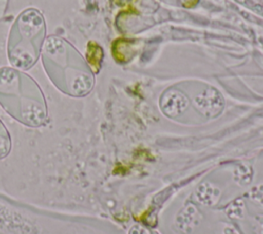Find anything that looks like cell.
I'll return each mask as SVG.
<instances>
[{
    "instance_id": "1",
    "label": "cell",
    "mask_w": 263,
    "mask_h": 234,
    "mask_svg": "<svg viewBox=\"0 0 263 234\" xmlns=\"http://www.w3.org/2000/svg\"><path fill=\"white\" fill-rule=\"evenodd\" d=\"M195 105L206 117H215L223 109V100L217 90L208 88L195 98Z\"/></svg>"
},
{
    "instance_id": "2",
    "label": "cell",
    "mask_w": 263,
    "mask_h": 234,
    "mask_svg": "<svg viewBox=\"0 0 263 234\" xmlns=\"http://www.w3.org/2000/svg\"><path fill=\"white\" fill-rule=\"evenodd\" d=\"M187 107V98L181 91L176 89L165 91L160 99V108L162 112L170 117H175L182 114Z\"/></svg>"
},
{
    "instance_id": "3",
    "label": "cell",
    "mask_w": 263,
    "mask_h": 234,
    "mask_svg": "<svg viewBox=\"0 0 263 234\" xmlns=\"http://www.w3.org/2000/svg\"><path fill=\"white\" fill-rule=\"evenodd\" d=\"M201 215L198 212L197 208L193 204H188L183 208L177 217V225L183 231H188L196 225L200 219Z\"/></svg>"
},
{
    "instance_id": "4",
    "label": "cell",
    "mask_w": 263,
    "mask_h": 234,
    "mask_svg": "<svg viewBox=\"0 0 263 234\" xmlns=\"http://www.w3.org/2000/svg\"><path fill=\"white\" fill-rule=\"evenodd\" d=\"M196 197L198 201L205 205H214L218 202L220 197V190L212 184H201L196 190Z\"/></svg>"
},
{
    "instance_id": "5",
    "label": "cell",
    "mask_w": 263,
    "mask_h": 234,
    "mask_svg": "<svg viewBox=\"0 0 263 234\" xmlns=\"http://www.w3.org/2000/svg\"><path fill=\"white\" fill-rule=\"evenodd\" d=\"M252 169L247 167L246 165H239L236 167L234 171V180L239 185L247 186L252 182Z\"/></svg>"
},
{
    "instance_id": "6",
    "label": "cell",
    "mask_w": 263,
    "mask_h": 234,
    "mask_svg": "<svg viewBox=\"0 0 263 234\" xmlns=\"http://www.w3.org/2000/svg\"><path fill=\"white\" fill-rule=\"evenodd\" d=\"M226 213L230 218L240 219L245 213V203L240 199L232 201L226 208Z\"/></svg>"
},
{
    "instance_id": "7",
    "label": "cell",
    "mask_w": 263,
    "mask_h": 234,
    "mask_svg": "<svg viewBox=\"0 0 263 234\" xmlns=\"http://www.w3.org/2000/svg\"><path fill=\"white\" fill-rule=\"evenodd\" d=\"M250 197L256 202L263 203V184L253 187L250 191Z\"/></svg>"
},
{
    "instance_id": "8",
    "label": "cell",
    "mask_w": 263,
    "mask_h": 234,
    "mask_svg": "<svg viewBox=\"0 0 263 234\" xmlns=\"http://www.w3.org/2000/svg\"><path fill=\"white\" fill-rule=\"evenodd\" d=\"M255 229H256V232L258 234H263V216L256 217Z\"/></svg>"
},
{
    "instance_id": "9",
    "label": "cell",
    "mask_w": 263,
    "mask_h": 234,
    "mask_svg": "<svg viewBox=\"0 0 263 234\" xmlns=\"http://www.w3.org/2000/svg\"><path fill=\"white\" fill-rule=\"evenodd\" d=\"M130 234H150V232L141 226H136L132 229Z\"/></svg>"
},
{
    "instance_id": "10",
    "label": "cell",
    "mask_w": 263,
    "mask_h": 234,
    "mask_svg": "<svg viewBox=\"0 0 263 234\" xmlns=\"http://www.w3.org/2000/svg\"><path fill=\"white\" fill-rule=\"evenodd\" d=\"M225 234H237V233L232 228H226L225 229Z\"/></svg>"
}]
</instances>
